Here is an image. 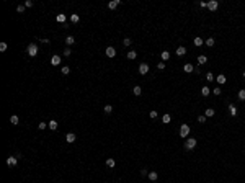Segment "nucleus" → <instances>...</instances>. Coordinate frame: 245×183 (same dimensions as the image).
I'll use <instances>...</instances> for the list:
<instances>
[{"label":"nucleus","mask_w":245,"mask_h":183,"mask_svg":"<svg viewBox=\"0 0 245 183\" xmlns=\"http://www.w3.org/2000/svg\"><path fill=\"white\" fill-rule=\"evenodd\" d=\"M26 52H28V56H30V57H36V56H38V52H39V49H38V46H36L35 43H31L30 46H28Z\"/></svg>","instance_id":"f257e3e1"},{"label":"nucleus","mask_w":245,"mask_h":183,"mask_svg":"<svg viewBox=\"0 0 245 183\" xmlns=\"http://www.w3.org/2000/svg\"><path fill=\"white\" fill-rule=\"evenodd\" d=\"M196 144H198V141H196L195 137H188L186 142H185V149H186V150H193V149L196 147Z\"/></svg>","instance_id":"f03ea898"},{"label":"nucleus","mask_w":245,"mask_h":183,"mask_svg":"<svg viewBox=\"0 0 245 183\" xmlns=\"http://www.w3.org/2000/svg\"><path fill=\"white\" fill-rule=\"evenodd\" d=\"M188 134H190V126L181 124V128H180V137H186Z\"/></svg>","instance_id":"7ed1b4c3"},{"label":"nucleus","mask_w":245,"mask_h":183,"mask_svg":"<svg viewBox=\"0 0 245 183\" xmlns=\"http://www.w3.org/2000/svg\"><path fill=\"white\" fill-rule=\"evenodd\" d=\"M147 72H149V64L142 62V64L139 66V74H140V75H145Z\"/></svg>","instance_id":"20e7f679"},{"label":"nucleus","mask_w":245,"mask_h":183,"mask_svg":"<svg viewBox=\"0 0 245 183\" xmlns=\"http://www.w3.org/2000/svg\"><path fill=\"white\" fill-rule=\"evenodd\" d=\"M217 7H219V2H217V0H211V2H208V8H209L211 12L217 10Z\"/></svg>","instance_id":"39448f33"},{"label":"nucleus","mask_w":245,"mask_h":183,"mask_svg":"<svg viewBox=\"0 0 245 183\" xmlns=\"http://www.w3.org/2000/svg\"><path fill=\"white\" fill-rule=\"evenodd\" d=\"M16 164H18V157H12V155H10L7 159V165H8V167H15Z\"/></svg>","instance_id":"423d86ee"},{"label":"nucleus","mask_w":245,"mask_h":183,"mask_svg":"<svg viewBox=\"0 0 245 183\" xmlns=\"http://www.w3.org/2000/svg\"><path fill=\"white\" fill-rule=\"evenodd\" d=\"M175 52H176V56H178V57H183V56L186 54V47H185V46H180V47H176Z\"/></svg>","instance_id":"0eeeda50"},{"label":"nucleus","mask_w":245,"mask_h":183,"mask_svg":"<svg viewBox=\"0 0 245 183\" xmlns=\"http://www.w3.org/2000/svg\"><path fill=\"white\" fill-rule=\"evenodd\" d=\"M106 56H108V57H114V56H116V49H114L113 46L106 47Z\"/></svg>","instance_id":"6e6552de"},{"label":"nucleus","mask_w":245,"mask_h":183,"mask_svg":"<svg viewBox=\"0 0 245 183\" xmlns=\"http://www.w3.org/2000/svg\"><path fill=\"white\" fill-rule=\"evenodd\" d=\"M66 139H67V142H69V144H72V142H75V139H77V136H75L74 133H69L66 136Z\"/></svg>","instance_id":"1a4fd4ad"},{"label":"nucleus","mask_w":245,"mask_h":183,"mask_svg":"<svg viewBox=\"0 0 245 183\" xmlns=\"http://www.w3.org/2000/svg\"><path fill=\"white\" fill-rule=\"evenodd\" d=\"M216 80H217V83H219V85H222V83H226V80H227V78H226V75H224V74H219L217 77H216Z\"/></svg>","instance_id":"9d476101"},{"label":"nucleus","mask_w":245,"mask_h":183,"mask_svg":"<svg viewBox=\"0 0 245 183\" xmlns=\"http://www.w3.org/2000/svg\"><path fill=\"white\" fill-rule=\"evenodd\" d=\"M51 64H52V66H59V64H61V56H52Z\"/></svg>","instance_id":"9b49d317"},{"label":"nucleus","mask_w":245,"mask_h":183,"mask_svg":"<svg viewBox=\"0 0 245 183\" xmlns=\"http://www.w3.org/2000/svg\"><path fill=\"white\" fill-rule=\"evenodd\" d=\"M149 180H150V182H155L157 178H159V173H157V172H149Z\"/></svg>","instance_id":"f8f14e48"},{"label":"nucleus","mask_w":245,"mask_h":183,"mask_svg":"<svg viewBox=\"0 0 245 183\" xmlns=\"http://www.w3.org/2000/svg\"><path fill=\"white\" fill-rule=\"evenodd\" d=\"M118 5H119V0H111V2L108 3V8H109V10H114Z\"/></svg>","instance_id":"ddd939ff"},{"label":"nucleus","mask_w":245,"mask_h":183,"mask_svg":"<svg viewBox=\"0 0 245 183\" xmlns=\"http://www.w3.org/2000/svg\"><path fill=\"white\" fill-rule=\"evenodd\" d=\"M229 113H230V116H237V108H235V105H229Z\"/></svg>","instance_id":"4468645a"},{"label":"nucleus","mask_w":245,"mask_h":183,"mask_svg":"<svg viewBox=\"0 0 245 183\" xmlns=\"http://www.w3.org/2000/svg\"><path fill=\"white\" fill-rule=\"evenodd\" d=\"M170 121H172V116H170L168 113H165V114L162 116V123H163V124H168Z\"/></svg>","instance_id":"2eb2a0df"},{"label":"nucleus","mask_w":245,"mask_h":183,"mask_svg":"<svg viewBox=\"0 0 245 183\" xmlns=\"http://www.w3.org/2000/svg\"><path fill=\"white\" fill-rule=\"evenodd\" d=\"M209 93H212V92H211V90L208 88L206 85H204V87L201 88V95H203V97H209Z\"/></svg>","instance_id":"dca6fc26"},{"label":"nucleus","mask_w":245,"mask_h":183,"mask_svg":"<svg viewBox=\"0 0 245 183\" xmlns=\"http://www.w3.org/2000/svg\"><path fill=\"white\" fill-rule=\"evenodd\" d=\"M56 20H57L59 23H62V25H64V23H66V20H67V18H66V15H64V13H59V15L56 16Z\"/></svg>","instance_id":"f3484780"},{"label":"nucleus","mask_w":245,"mask_h":183,"mask_svg":"<svg viewBox=\"0 0 245 183\" xmlns=\"http://www.w3.org/2000/svg\"><path fill=\"white\" fill-rule=\"evenodd\" d=\"M132 93L136 95V97H140V93H142V88H140L139 85H136L134 88H132Z\"/></svg>","instance_id":"a211bd4d"},{"label":"nucleus","mask_w":245,"mask_h":183,"mask_svg":"<svg viewBox=\"0 0 245 183\" xmlns=\"http://www.w3.org/2000/svg\"><path fill=\"white\" fill-rule=\"evenodd\" d=\"M49 129H51V131H56V129H57V121H56V119H51L49 121Z\"/></svg>","instance_id":"6ab92c4d"},{"label":"nucleus","mask_w":245,"mask_h":183,"mask_svg":"<svg viewBox=\"0 0 245 183\" xmlns=\"http://www.w3.org/2000/svg\"><path fill=\"white\" fill-rule=\"evenodd\" d=\"M206 62H208V57H206L204 54L198 56V64H201V66H203V64H206Z\"/></svg>","instance_id":"aec40b11"},{"label":"nucleus","mask_w":245,"mask_h":183,"mask_svg":"<svg viewBox=\"0 0 245 183\" xmlns=\"http://www.w3.org/2000/svg\"><path fill=\"white\" fill-rule=\"evenodd\" d=\"M193 43H195L196 47H199V46H203V44H204V41H203V38H195V39H193Z\"/></svg>","instance_id":"412c9836"},{"label":"nucleus","mask_w":245,"mask_h":183,"mask_svg":"<svg viewBox=\"0 0 245 183\" xmlns=\"http://www.w3.org/2000/svg\"><path fill=\"white\" fill-rule=\"evenodd\" d=\"M70 21H72V23H78V21H80V16H78L77 13H72V15H70Z\"/></svg>","instance_id":"4be33fe9"},{"label":"nucleus","mask_w":245,"mask_h":183,"mask_svg":"<svg viewBox=\"0 0 245 183\" xmlns=\"http://www.w3.org/2000/svg\"><path fill=\"white\" fill-rule=\"evenodd\" d=\"M160 57H162V61L165 62V61H168V59H170V52H168V51H163L162 54H160Z\"/></svg>","instance_id":"5701e85b"},{"label":"nucleus","mask_w":245,"mask_h":183,"mask_svg":"<svg viewBox=\"0 0 245 183\" xmlns=\"http://www.w3.org/2000/svg\"><path fill=\"white\" fill-rule=\"evenodd\" d=\"M183 70L188 72V74H191V72H193V64H185V66H183Z\"/></svg>","instance_id":"b1692460"},{"label":"nucleus","mask_w":245,"mask_h":183,"mask_svg":"<svg viewBox=\"0 0 245 183\" xmlns=\"http://www.w3.org/2000/svg\"><path fill=\"white\" fill-rule=\"evenodd\" d=\"M66 43H67V46H72V44H75V38H74V36H67V38H66Z\"/></svg>","instance_id":"393cba45"},{"label":"nucleus","mask_w":245,"mask_h":183,"mask_svg":"<svg viewBox=\"0 0 245 183\" xmlns=\"http://www.w3.org/2000/svg\"><path fill=\"white\" fill-rule=\"evenodd\" d=\"M136 57H137V52H136V51H129V52H128V59H131V61H134Z\"/></svg>","instance_id":"a878e982"},{"label":"nucleus","mask_w":245,"mask_h":183,"mask_svg":"<svg viewBox=\"0 0 245 183\" xmlns=\"http://www.w3.org/2000/svg\"><path fill=\"white\" fill-rule=\"evenodd\" d=\"M237 97H239V100H242V101H244V100H245V88H242V90H239V93H237Z\"/></svg>","instance_id":"bb28decb"},{"label":"nucleus","mask_w":245,"mask_h":183,"mask_svg":"<svg viewBox=\"0 0 245 183\" xmlns=\"http://www.w3.org/2000/svg\"><path fill=\"white\" fill-rule=\"evenodd\" d=\"M214 43H216V41H214V38H208V39H206V46H208V47H212Z\"/></svg>","instance_id":"cd10ccee"},{"label":"nucleus","mask_w":245,"mask_h":183,"mask_svg":"<svg viewBox=\"0 0 245 183\" xmlns=\"http://www.w3.org/2000/svg\"><path fill=\"white\" fill-rule=\"evenodd\" d=\"M18 116H16V114H13V116H10V123H12V124H18Z\"/></svg>","instance_id":"c85d7f7f"},{"label":"nucleus","mask_w":245,"mask_h":183,"mask_svg":"<svg viewBox=\"0 0 245 183\" xmlns=\"http://www.w3.org/2000/svg\"><path fill=\"white\" fill-rule=\"evenodd\" d=\"M204 116H208V118L214 116V110H212V108H208V110H206V113H204Z\"/></svg>","instance_id":"c756f323"},{"label":"nucleus","mask_w":245,"mask_h":183,"mask_svg":"<svg viewBox=\"0 0 245 183\" xmlns=\"http://www.w3.org/2000/svg\"><path fill=\"white\" fill-rule=\"evenodd\" d=\"M106 165H108L109 168H113L114 167V159H108V160H106Z\"/></svg>","instance_id":"7c9ffc66"},{"label":"nucleus","mask_w":245,"mask_h":183,"mask_svg":"<svg viewBox=\"0 0 245 183\" xmlns=\"http://www.w3.org/2000/svg\"><path fill=\"white\" fill-rule=\"evenodd\" d=\"M206 80H208V82H212V80H216V78H214V75L211 74V72H208V74H206Z\"/></svg>","instance_id":"2f4dec72"},{"label":"nucleus","mask_w":245,"mask_h":183,"mask_svg":"<svg viewBox=\"0 0 245 183\" xmlns=\"http://www.w3.org/2000/svg\"><path fill=\"white\" fill-rule=\"evenodd\" d=\"M70 54H72V49H70V47H66V49H64V56H66V57H69Z\"/></svg>","instance_id":"473e14b6"},{"label":"nucleus","mask_w":245,"mask_h":183,"mask_svg":"<svg viewBox=\"0 0 245 183\" xmlns=\"http://www.w3.org/2000/svg\"><path fill=\"white\" fill-rule=\"evenodd\" d=\"M149 116H150V118H152V119H155V118H157V116H159V114H157V111H155V110H152L150 113H149Z\"/></svg>","instance_id":"72a5a7b5"},{"label":"nucleus","mask_w":245,"mask_h":183,"mask_svg":"<svg viewBox=\"0 0 245 183\" xmlns=\"http://www.w3.org/2000/svg\"><path fill=\"white\" fill-rule=\"evenodd\" d=\"M212 93H214V95H217V97H219V95H221V93H222V90H221V88H219V87H216V88H214V90H212Z\"/></svg>","instance_id":"f704fd0d"},{"label":"nucleus","mask_w":245,"mask_h":183,"mask_svg":"<svg viewBox=\"0 0 245 183\" xmlns=\"http://www.w3.org/2000/svg\"><path fill=\"white\" fill-rule=\"evenodd\" d=\"M111 111H113V106H111V105H106V106H105V113H108V114H109Z\"/></svg>","instance_id":"c9c22d12"},{"label":"nucleus","mask_w":245,"mask_h":183,"mask_svg":"<svg viewBox=\"0 0 245 183\" xmlns=\"http://www.w3.org/2000/svg\"><path fill=\"white\" fill-rule=\"evenodd\" d=\"M131 43H132V41H131V38H126L124 41H123V44H124L126 47H128V46H131Z\"/></svg>","instance_id":"e433bc0d"},{"label":"nucleus","mask_w":245,"mask_h":183,"mask_svg":"<svg viewBox=\"0 0 245 183\" xmlns=\"http://www.w3.org/2000/svg\"><path fill=\"white\" fill-rule=\"evenodd\" d=\"M69 72H70V69H69V67H67V66H62V74H64V75H67Z\"/></svg>","instance_id":"4c0bfd02"},{"label":"nucleus","mask_w":245,"mask_h":183,"mask_svg":"<svg viewBox=\"0 0 245 183\" xmlns=\"http://www.w3.org/2000/svg\"><path fill=\"white\" fill-rule=\"evenodd\" d=\"M16 12H18V13H23L25 12V5H18V7H16Z\"/></svg>","instance_id":"58836bf2"},{"label":"nucleus","mask_w":245,"mask_h":183,"mask_svg":"<svg viewBox=\"0 0 245 183\" xmlns=\"http://www.w3.org/2000/svg\"><path fill=\"white\" fill-rule=\"evenodd\" d=\"M198 121L201 123V124H203V123H206V116H204V114H201V116H198Z\"/></svg>","instance_id":"ea45409f"},{"label":"nucleus","mask_w":245,"mask_h":183,"mask_svg":"<svg viewBox=\"0 0 245 183\" xmlns=\"http://www.w3.org/2000/svg\"><path fill=\"white\" fill-rule=\"evenodd\" d=\"M157 67H159L160 70H163V69H165V62H163V61H160V62L157 64Z\"/></svg>","instance_id":"a19ab883"},{"label":"nucleus","mask_w":245,"mask_h":183,"mask_svg":"<svg viewBox=\"0 0 245 183\" xmlns=\"http://www.w3.org/2000/svg\"><path fill=\"white\" fill-rule=\"evenodd\" d=\"M33 5H35V3H33V0H26V2H25V7H28V8L33 7Z\"/></svg>","instance_id":"79ce46f5"},{"label":"nucleus","mask_w":245,"mask_h":183,"mask_svg":"<svg viewBox=\"0 0 245 183\" xmlns=\"http://www.w3.org/2000/svg\"><path fill=\"white\" fill-rule=\"evenodd\" d=\"M0 51H2V52L7 51V43H0Z\"/></svg>","instance_id":"37998d69"},{"label":"nucleus","mask_w":245,"mask_h":183,"mask_svg":"<svg viewBox=\"0 0 245 183\" xmlns=\"http://www.w3.org/2000/svg\"><path fill=\"white\" fill-rule=\"evenodd\" d=\"M39 129H41V131H43V129H46V123H39V126H38Z\"/></svg>","instance_id":"c03bdc74"},{"label":"nucleus","mask_w":245,"mask_h":183,"mask_svg":"<svg viewBox=\"0 0 245 183\" xmlns=\"http://www.w3.org/2000/svg\"><path fill=\"white\" fill-rule=\"evenodd\" d=\"M140 175H142V177H145V175H149V172L145 170V168H142V170H140Z\"/></svg>","instance_id":"a18cd8bd"},{"label":"nucleus","mask_w":245,"mask_h":183,"mask_svg":"<svg viewBox=\"0 0 245 183\" xmlns=\"http://www.w3.org/2000/svg\"><path fill=\"white\" fill-rule=\"evenodd\" d=\"M199 7H203V8H206V7H208V3H206V2H199Z\"/></svg>","instance_id":"49530a36"},{"label":"nucleus","mask_w":245,"mask_h":183,"mask_svg":"<svg viewBox=\"0 0 245 183\" xmlns=\"http://www.w3.org/2000/svg\"><path fill=\"white\" fill-rule=\"evenodd\" d=\"M244 78H245V72H244Z\"/></svg>","instance_id":"de8ad7c7"}]
</instances>
